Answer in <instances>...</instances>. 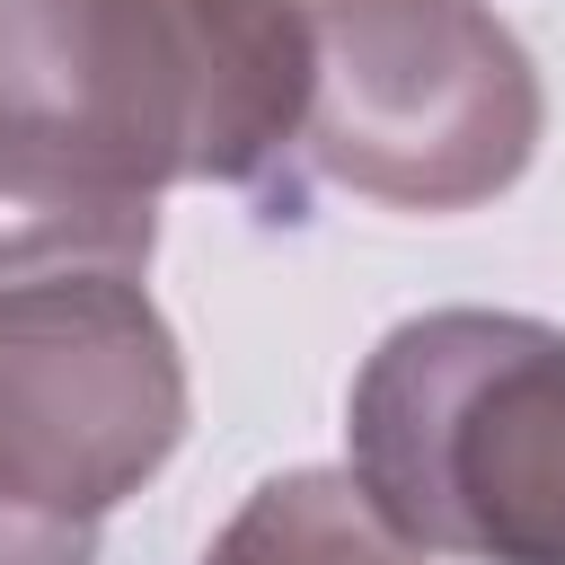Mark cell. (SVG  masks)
I'll return each mask as SVG.
<instances>
[{
    "label": "cell",
    "mask_w": 565,
    "mask_h": 565,
    "mask_svg": "<svg viewBox=\"0 0 565 565\" xmlns=\"http://www.w3.org/2000/svg\"><path fill=\"white\" fill-rule=\"evenodd\" d=\"M309 71L300 0H0V203L150 221L168 185H274Z\"/></svg>",
    "instance_id": "1"
},
{
    "label": "cell",
    "mask_w": 565,
    "mask_h": 565,
    "mask_svg": "<svg viewBox=\"0 0 565 565\" xmlns=\"http://www.w3.org/2000/svg\"><path fill=\"white\" fill-rule=\"evenodd\" d=\"M344 477L424 556L565 565V327L397 318L344 388Z\"/></svg>",
    "instance_id": "2"
},
{
    "label": "cell",
    "mask_w": 565,
    "mask_h": 565,
    "mask_svg": "<svg viewBox=\"0 0 565 565\" xmlns=\"http://www.w3.org/2000/svg\"><path fill=\"white\" fill-rule=\"evenodd\" d=\"M150 221H26L0 238V494L106 521L185 441V353L150 300Z\"/></svg>",
    "instance_id": "3"
},
{
    "label": "cell",
    "mask_w": 565,
    "mask_h": 565,
    "mask_svg": "<svg viewBox=\"0 0 565 565\" xmlns=\"http://www.w3.org/2000/svg\"><path fill=\"white\" fill-rule=\"evenodd\" d=\"M309 132L300 159L388 212H477L521 185L547 132L530 44L486 0H300Z\"/></svg>",
    "instance_id": "4"
},
{
    "label": "cell",
    "mask_w": 565,
    "mask_h": 565,
    "mask_svg": "<svg viewBox=\"0 0 565 565\" xmlns=\"http://www.w3.org/2000/svg\"><path fill=\"white\" fill-rule=\"evenodd\" d=\"M194 565H424V547H406L344 468H282L212 530Z\"/></svg>",
    "instance_id": "5"
},
{
    "label": "cell",
    "mask_w": 565,
    "mask_h": 565,
    "mask_svg": "<svg viewBox=\"0 0 565 565\" xmlns=\"http://www.w3.org/2000/svg\"><path fill=\"white\" fill-rule=\"evenodd\" d=\"M0 565H97V521H53L0 494Z\"/></svg>",
    "instance_id": "6"
}]
</instances>
